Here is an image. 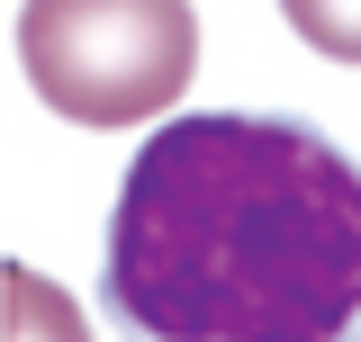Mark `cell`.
<instances>
[{"label": "cell", "instance_id": "cell-3", "mask_svg": "<svg viewBox=\"0 0 361 342\" xmlns=\"http://www.w3.org/2000/svg\"><path fill=\"white\" fill-rule=\"evenodd\" d=\"M0 334L9 342H90V324H82V306L63 298L45 270L9 261V270H0Z\"/></svg>", "mask_w": 361, "mask_h": 342}, {"label": "cell", "instance_id": "cell-1", "mask_svg": "<svg viewBox=\"0 0 361 342\" xmlns=\"http://www.w3.org/2000/svg\"><path fill=\"white\" fill-rule=\"evenodd\" d=\"M99 306L118 342H353L361 171L298 118H172L127 163Z\"/></svg>", "mask_w": 361, "mask_h": 342}, {"label": "cell", "instance_id": "cell-2", "mask_svg": "<svg viewBox=\"0 0 361 342\" xmlns=\"http://www.w3.org/2000/svg\"><path fill=\"white\" fill-rule=\"evenodd\" d=\"M18 72L73 127H145L199 72L190 0H27Z\"/></svg>", "mask_w": 361, "mask_h": 342}, {"label": "cell", "instance_id": "cell-4", "mask_svg": "<svg viewBox=\"0 0 361 342\" xmlns=\"http://www.w3.org/2000/svg\"><path fill=\"white\" fill-rule=\"evenodd\" d=\"M280 9H289V27H298L316 54L361 63V0H280Z\"/></svg>", "mask_w": 361, "mask_h": 342}]
</instances>
